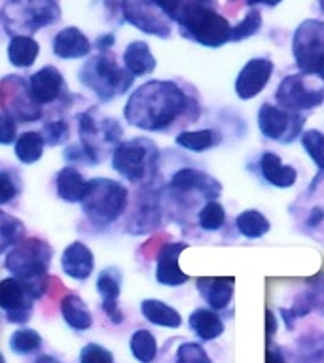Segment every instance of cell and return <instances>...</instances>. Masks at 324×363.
Wrapping results in <instances>:
<instances>
[{
  "label": "cell",
  "mask_w": 324,
  "mask_h": 363,
  "mask_svg": "<svg viewBox=\"0 0 324 363\" xmlns=\"http://www.w3.org/2000/svg\"><path fill=\"white\" fill-rule=\"evenodd\" d=\"M124 116L136 129L159 133L173 127L182 116L193 123L199 116V104L175 82L152 79L131 93Z\"/></svg>",
  "instance_id": "obj_1"
},
{
  "label": "cell",
  "mask_w": 324,
  "mask_h": 363,
  "mask_svg": "<svg viewBox=\"0 0 324 363\" xmlns=\"http://www.w3.org/2000/svg\"><path fill=\"white\" fill-rule=\"evenodd\" d=\"M78 79L84 87L95 93L99 101L110 102L131 89L135 76L127 72L125 67H119L114 55L102 51L84 62V67L80 68Z\"/></svg>",
  "instance_id": "obj_2"
},
{
  "label": "cell",
  "mask_w": 324,
  "mask_h": 363,
  "mask_svg": "<svg viewBox=\"0 0 324 363\" xmlns=\"http://www.w3.org/2000/svg\"><path fill=\"white\" fill-rule=\"evenodd\" d=\"M53 250L48 242L40 238H23L6 254L4 267L11 277L31 284L40 297L45 294V277L50 269Z\"/></svg>",
  "instance_id": "obj_3"
},
{
  "label": "cell",
  "mask_w": 324,
  "mask_h": 363,
  "mask_svg": "<svg viewBox=\"0 0 324 363\" xmlns=\"http://www.w3.org/2000/svg\"><path fill=\"white\" fill-rule=\"evenodd\" d=\"M127 187L110 178H93L87 182V191L82 199V210L97 227H107L125 212Z\"/></svg>",
  "instance_id": "obj_4"
},
{
  "label": "cell",
  "mask_w": 324,
  "mask_h": 363,
  "mask_svg": "<svg viewBox=\"0 0 324 363\" xmlns=\"http://www.w3.org/2000/svg\"><path fill=\"white\" fill-rule=\"evenodd\" d=\"M176 25L184 38L205 48H222L232 40V25L215 10V4L192 6Z\"/></svg>",
  "instance_id": "obj_5"
},
{
  "label": "cell",
  "mask_w": 324,
  "mask_h": 363,
  "mask_svg": "<svg viewBox=\"0 0 324 363\" xmlns=\"http://www.w3.org/2000/svg\"><path fill=\"white\" fill-rule=\"evenodd\" d=\"M159 150L150 138H131L119 142L112 152V169L133 184L152 180L158 169Z\"/></svg>",
  "instance_id": "obj_6"
},
{
  "label": "cell",
  "mask_w": 324,
  "mask_h": 363,
  "mask_svg": "<svg viewBox=\"0 0 324 363\" xmlns=\"http://www.w3.org/2000/svg\"><path fill=\"white\" fill-rule=\"evenodd\" d=\"M2 16L8 33L31 36L55 23L61 17V6L57 0H8Z\"/></svg>",
  "instance_id": "obj_7"
},
{
  "label": "cell",
  "mask_w": 324,
  "mask_h": 363,
  "mask_svg": "<svg viewBox=\"0 0 324 363\" xmlns=\"http://www.w3.org/2000/svg\"><path fill=\"white\" fill-rule=\"evenodd\" d=\"M277 106L288 112H307L315 110L324 102V87L309 82L307 74H290L279 84L275 91Z\"/></svg>",
  "instance_id": "obj_8"
},
{
  "label": "cell",
  "mask_w": 324,
  "mask_h": 363,
  "mask_svg": "<svg viewBox=\"0 0 324 363\" xmlns=\"http://www.w3.org/2000/svg\"><path fill=\"white\" fill-rule=\"evenodd\" d=\"M292 55L301 74L315 76L317 65L324 57V21L306 19L300 23L292 38Z\"/></svg>",
  "instance_id": "obj_9"
},
{
  "label": "cell",
  "mask_w": 324,
  "mask_h": 363,
  "mask_svg": "<svg viewBox=\"0 0 324 363\" xmlns=\"http://www.w3.org/2000/svg\"><path fill=\"white\" fill-rule=\"evenodd\" d=\"M306 118L298 112H288L281 106H273L269 102L261 104L258 110V129L267 140L290 144L301 136Z\"/></svg>",
  "instance_id": "obj_10"
},
{
  "label": "cell",
  "mask_w": 324,
  "mask_h": 363,
  "mask_svg": "<svg viewBox=\"0 0 324 363\" xmlns=\"http://www.w3.org/2000/svg\"><path fill=\"white\" fill-rule=\"evenodd\" d=\"M40 299V294L19 278L11 277L0 280V308L4 311L8 322L27 323L33 316L34 301Z\"/></svg>",
  "instance_id": "obj_11"
},
{
  "label": "cell",
  "mask_w": 324,
  "mask_h": 363,
  "mask_svg": "<svg viewBox=\"0 0 324 363\" xmlns=\"http://www.w3.org/2000/svg\"><path fill=\"white\" fill-rule=\"evenodd\" d=\"M125 21H129L139 30L158 38H169L173 33V21H169L153 6L152 0H124L122 2Z\"/></svg>",
  "instance_id": "obj_12"
},
{
  "label": "cell",
  "mask_w": 324,
  "mask_h": 363,
  "mask_svg": "<svg viewBox=\"0 0 324 363\" xmlns=\"http://www.w3.org/2000/svg\"><path fill=\"white\" fill-rule=\"evenodd\" d=\"M275 65L266 57H254L250 59L235 79V93L241 101H250L266 89L273 76Z\"/></svg>",
  "instance_id": "obj_13"
},
{
  "label": "cell",
  "mask_w": 324,
  "mask_h": 363,
  "mask_svg": "<svg viewBox=\"0 0 324 363\" xmlns=\"http://www.w3.org/2000/svg\"><path fill=\"white\" fill-rule=\"evenodd\" d=\"M188 248V242H167L159 250L156 257V280L161 286L167 288H176L190 280L186 272H182L178 267V257L184 250Z\"/></svg>",
  "instance_id": "obj_14"
},
{
  "label": "cell",
  "mask_w": 324,
  "mask_h": 363,
  "mask_svg": "<svg viewBox=\"0 0 324 363\" xmlns=\"http://www.w3.org/2000/svg\"><path fill=\"white\" fill-rule=\"evenodd\" d=\"M169 187L175 193H180V195L190 191L203 193L209 201H216V197L222 191V186L212 176L205 174L203 170L192 169V167H184V169L176 170L173 178H171Z\"/></svg>",
  "instance_id": "obj_15"
},
{
  "label": "cell",
  "mask_w": 324,
  "mask_h": 363,
  "mask_svg": "<svg viewBox=\"0 0 324 363\" xmlns=\"http://www.w3.org/2000/svg\"><path fill=\"white\" fill-rule=\"evenodd\" d=\"M97 291L101 295V306L112 323L124 322V312L119 311L118 299L122 294V271L118 267H108L97 278Z\"/></svg>",
  "instance_id": "obj_16"
},
{
  "label": "cell",
  "mask_w": 324,
  "mask_h": 363,
  "mask_svg": "<svg viewBox=\"0 0 324 363\" xmlns=\"http://www.w3.org/2000/svg\"><path fill=\"white\" fill-rule=\"evenodd\" d=\"M28 89H31V95L40 106L51 104L63 95L65 78L55 67H44L28 78Z\"/></svg>",
  "instance_id": "obj_17"
},
{
  "label": "cell",
  "mask_w": 324,
  "mask_h": 363,
  "mask_svg": "<svg viewBox=\"0 0 324 363\" xmlns=\"http://www.w3.org/2000/svg\"><path fill=\"white\" fill-rule=\"evenodd\" d=\"M8 79L14 85V89H10V93L4 99V113L11 116L17 123H27V121H36V119H40L42 110H40L38 102L34 101L33 95H31V91L23 99L19 96L25 79L17 78V76Z\"/></svg>",
  "instance_id": "obj_18"
},
{
  "label": "cell",
  "mask_w": 324,
  "mask_h": 363,
  "mask_svg": "<svg viewBox=\"0 0 324 363\" xmlns=\"http://www.w3.org/2000/svg\"><path fill=\"white\" fill-rule=\"evenodd\" d=\"M61 269L74 280H87L95 269V257L84 242L74 240L65 248L61 255Z\"/></svg>",
  "instance_id": "obj_19"
},
{
  "label": "cell",
  "mask_w": 324,
  "mask_h": 363,
  "mask_svg": "<svg viewBox=\"0 0 324 363\" xmlns=\"http://www.w3.org/2000/svg\"><path fill=\"white\" fill-rule=\"evenodd\" d=\"M233 284L235 280L232 277H201L198 278V291L209 308L222 312L232 303Z\"/></svg>",
  "instance_id": "obj_20"
},
{
  "label": "cell",
  "mask_w": 324,
  "mask_h": 363,
  "mask_svg": "<svg viewBox=\"0 0 324 363\" xmlns=\"http://www.w3.org/2000/svg\"><path fill=\"white\" fill-rule=\"evenodd\" d=\"M260 172L264 176V180L273 187L279 189H286L292 187L298 180V170L292 164H284L283 159L279 157L277 153L264 152L258 161Z\"/></svg>",
  "instance_id": "obj_21"
},
{
  "label": "cell",
  "mask_w": 324,
  "mask_h": 363,
  "mask_svg": "<svg viewBox=\"0 0 324 363\" xmlns=\"http://www.w3.org/2000/svg\"><path fill=\"white\" fill-rule=\"evenodd\" d=\"M90 40L78 27L63 28L53 38V53L59 59H82L90 55Z\"/></svg>",
  "instance_id": "obj_22"
},
{
  "label": "cell",
  "mask_w": 324,
  "mask_h": 363,
  "mask_svg": "<svg viewBox=\"0 0 324 363\" xmlns=\"http://www.w3.org/2000/svg\"><path fill=\"white\" fill-rule=\"evenodd\" d=\"M188 325L203 342L216 340L224 335V329H226L220 312L212 311V308H203V306H199L190 314Z\"/></svg>",
  "instance_id": "obj_23"
},
{
  "label": "cell",
  "mask_w": 324,
  "mask_h": 363,
  "mask_svg": "<svg viewBox=\"0 0 324 363\" xmlns=\"http://www.w3.org/2000/svg\"><path fill=\"white\" fill-rule=\"evenodd\" d=\"M57 197L63 199L65 203H82L85 191H87V180L76 167L68 164L59 170L55 178Z\"/></svg>",
  "instance_id": "obj_24"
},
{
  "label": "cell",
  "mask_w": 324,
  "mask_h": 363,
  "mask_svg": "<svg viewBox=\"0 0 324 363\" xmlns=\"http://www.w3.org/2000/svg\"><path fill=\"white\" fill-rule=\"evenodd\" d=\"M156 57L152 55L150 51V45L146 42H131L127 48H125L124 53V67L129 74H133L135 78L139 76H148L156 70Z\"/></svg>",
  "instance_id": "obj_25"
},
{
  "label": "cell",
  "mask_w": 324,
  "mask_h": 363,
  "mask_svg": "<svg viewBox=\"0 0 324 363\" xmlns=\"http://www.w3.org/2000/svg\"><path fill=\"white\" fill-rule=\"evenodd\" d=\"M141 314L144 320L159 328L178 329L182 325L180 312L159 299H144L141 303Z\"/></svg>",
  "instance_id": "obj_26"
},
{
  "label": "cell",
  "mask_w": 324,
  "mask_h": 363,
  "mask_svg": "<svg viewBox=\"0 0 324 363\" xmlns=\"http://www.w3.org/2000/svg\"><path fill=\"white\" fill-rule=\"evenodd\" d=\"M61 316L68 328L74 331H87L93 325V316H91L90 308L76 294L63 297Z\"/></svg>",
  "instance_id": "obj_27"
},
{
  "label": "cell",
  "mask_w": 324,
  "mask_h": 363,
  "mask_svg": "<svg viewBox=\"0 0 324 363\" xmlns=\"http://www.w3.org/2000/svg\"><path fill=\"white\" fill-rule=\"evenodd\" d=\"M38 53L40 45L33 36H25V34H16V36H11L10 44H8V59H10V62L14 67H33Z\"/></svg>",
  "instance_id": "obj_28"
},
{
  "label": "cell",
  "mask_w": 324,
  "mask_h": 363,
  "mask_svg": "<svg viewBox=\"0 0 324 363\" xmlns=\"http://www.w3.org/2000/svg\"><path fill=\"white\" fill-rule=\"evenodd\" d=\"M222 136L218 130L212 129H201V130H182L175 138L176 146L184 147L188 152L203 153L210 147L218 146Z\"/></svg>",
  "instance_id": "obj_29"
},
{
  "label": "cell",
  "mask_w": 324,
  "mask_h": 363,
  "mask_svg": "<svg viewBox=\"0 0 324 363\" xmlns=\"http://www.w3.org/2000/svg\"><path fill=\"white\" fill-rule=\"evenodd\" d=\"M44 146L45 142L40 133L36 130H28L23 135L17 136L16 144H14V152L16 157L25 164L36 163L42 155H44Z\"/></svg>",
  "instance_id": "obj_30"
},
{
  "label": "cell",
  "mask_w": 324,
  "mask_h": 363,
  "mask_svg": "<svg viewBox=\"0 0 324 363\" xmlns=\"http://www.w3.org/2000/svg\"><path fill=\"white\" fill-rule=\"evenodd\" d=\"M235 227H237V231L241 233L243 237L260 238L269 233L271 223H269V220H267L266 216L261 214L260 210L249 208L243 210V212L235 218Z\"/></svg>",
  "instance_id": "obj_31"
},
{
  "label": "cell",
  "mask_w": 324,
  "mask_h": 363,
  "mask_svg": "<svg viewBox=\"0 0 324 363\" xmlns=\"http://www.w3.org/2000/svg\"><path fill=\"white\" fill-rule=\"evenodd\" d=\"M129 348L139 363H153L158 356V340L148 329H136L135 333L131 335Z\"/></svg>",
  "instance_id": "obj_32"
},
{
  "label": "cell",
  "mask_w": 324,
  "mask_h": 363,
  "mask_svg": "<svg viewBox=\"0 0 324 363\" xmlns=\"http://www.w3.org/2000/svg\"><path fill=\"white\" fill-rule=\"evenodd\" d=\"M298 359L300 363H324V333L313 331L298 339Z\"/></svg>",
  "instance_id": "obj_33"
},
{
  "label": "cell",
  "mask_w": 324,
  "mask_h": 363,
  "mask_svg": "<svg viewBox=\"0 0 324 363\" xmlns=\"http://www.w3.org/2000/svg\"><path fill=\"white\" fill-rule=\"evenodd\" d=\"M25 238V225L16 216L6 214L0 210V254L8 248H14Z\"/></svg>",
  "instance_id": "obj_34"
},
{
  "label": "cell",
  "mask_w": 324,
  "mask_h": 363,
  "mask_svg": "<svg viewBox=\"0 0 324 363\" xmlns=\"http://www.w3.org/2000/svg\"><path fill=\"white\" fill-rule=\"evenodd\" d=\"M44 340L40 337L38 331L28 328H21L14 331L10 337V348L19 356H28V354H36L42 348Z\"/></svg>",
  "instance_id": "obj_35"
},
{
  "label": "cell",
  "mask_w": 324,
  "mask_h": 363,
  "mask_svg": "<svg viewBox=\"0 0 324 363\" xmlns=\"http://www.w3.org/2000/svg\"><path fill=\"white\" fill-rule=\"evenodd\" d=\"M198 223L203 231H218L226 223V208L218 201H207L198 212Z\"/></svg>",
  "instance_id": "obj_36"
},
{
  "label": "cell",
  "mask_w": 324,
  "mask_h": 363,
  "mask_svg": "<svg viewBox=\"0 0 324 363\" xmlns=\"http://www.w3.org/2000/svg\"><path fill=\"white\" fill-rule=\"evenodd\" d=\"M301 146L306 153L317 164L318 170H324V133L318 129H309L301 133Z\"/></svg>",
  "instance_id": "obj_37"
},
{
  "label": "cell",
  "mask_w": 324,
  "mask_h": 363,
  "mask_svg": "<svg viewBox=\"0 0 324 363\" xmlns=\"http://www.w3.org/2000/svg\"><path fill=\"white\" fill-rule=\"evenodd\" d=\"M261 25H264V19H261L260 10L252 8L244 13L243 19L235 27H232V40L230 42H241V40L254 36V34H258Z\"/></svg>",
  "instance_id": "obj_38"
},
{
  "label": "cell",
  "mask_w": 324,
  "mask_h": 363,
  "mask_svg": "<svg viewBox=\"0 0 324 363\" xmlns=\"http://www.w3.org/2000/svg\"><path fill=\"white\" fill-rule=\"evenodd\" d=\"M175 363H212V359L199 342H182L176 350Z\"/></svg>",
  "instance_id": "obj_39"
},
{
  "label": "cell",
  "mask_w": 324,
  "mask_h": 363,
  "mask_svg": "<svg viewBox=\"0 0 324 363\" xmlns=\"http://www.w3.org/2000/svg\"><path fill=\"white\" fill-rule=\"evenodd\" d=\"M40 135L44 138V142L48 146H59L63 142L68 140L70 136V127H68L67 121L63 119H57V121H48V123L42 127Z\"/></svg>",
  "instance_id": "obj_40"
},
{
  "label": "cell",
  "mask_w": 324,
  "mask_h": 363,
  "mask_svg": "<svg viewBox=\"0 0 324 363\" xmlns=\"http://www.w3.org/2000/svg\"><path fill=\"white\" fill-rule=\"evenodd\" d=\"M80 363H114V356L104 346L90 342L80 352Z\"/></svg>",
  "instance_id": "obj_41"
},
{
  "label": "cell",
  "mask_w": 324,
  "mask_h": 363,
  "mask_svg": "<svg viewBox=\"0 0 324 363\" xmlns=\"http://www.w3.org/2000/svg\"><path fill=\"white\" fill-rule=\"evenodd\" d=\"M17 193H19V182L14 176V172L2 170L0 172V206L14 201L17 197Z\"/></svg>",
  "instance_id": "obj_42"
},
{
  "label": "cell",
  "mask_w": 324,
  "mask_h": 363,
  "mask_svg": "<svg viewBox=\"0 0 324 363\" xmlns=\"http://www.w3.org/2000/svg\"><path fill=\"white\" fill-rule=\"evenodd\" d=\"M17 140V121L8 113L0 112V146H10Z\"/></svg>",
  "instance_id": "obj_43"
},
{
  "label": "cell",
  "mask_w": 324,
  "mask_h": 363,
  "mask_svg": "<svg viewBox=\"0 0 324 363\" xmlns=\"http://www.w3.org/2000/svg\"><path fill=\"white\" fill-rule=\"evenodd\" d=\"M101 135H102V140L108 142V144H116V146H118L119 140H122V136H124V129L119 127V123L116 121V119L108 118L102 121Z\"/></svg>",
  "instance_id": "obj_44"
},
{
  "label": "cell",
  "mask_w": 324,
  "mask_h": 363,
  "mask_svg": "<svg viewBox=\"0 0 324 363\" xmlns=\"http://www.w3.org/2000/svg\"><path fill=\"white\" fill-rule=\"evenodd\" d=\"M65 159H67L68 163L78 164V163H87L90 164V161H87V155H85L84 147H82V144H70V146L65 150Z\"/></svg>",
  "instance_id": "obj_45"
},
{
  "label": "cell",
  "mask_w": 324,
  "mask_h": 363,
  "mask_svg": "<svg viewBox=\"0 0 324 363\" xmlns=\"http://www.w3.org/2000/svg\"><path fill=\"white\" fill-rule=\"evenodd\" d=\"M323 220H324V208H323V206H313L311 212H309V218H307V225L318 227Z\"/></svg>",
  "instance_id": "obj_46"
},
{
  "label": "cell",
  "mask_w": 324,
  "mask_h": 363,
  "mask_svg": "<svg viewBox=\"0 0 324 363\" xmlns=\"http://www.w3.org/2000/svg\"><path fill=\"white\" fill-rule=\"evenodd\" d=\"M279 314H281V320L284 322L286 329H288V331H292V329H294V325H296L294 312L290 311V308H281V311H279Z\"/></svg>",
  "instance_id": "obj_47"
},
{
  "label": "cell",
  "mask_w": 324,
  "mask_h": 363,
  "mask_svg": "<svg viewBox=\"0 0 324 363\" xmlns=\"http://www.w3.org/2000/svg\"><path fill=\"white\" fill-rule=\"evenodd\" d=\"M114 42H116V36H114V34H104V36H99V40H97V48L101 51H107L112 48Z\"/></svg>",
  "instance_id": "obj_48"
},
{
  "label": "cell",
  "mask_w": 324,
  "mask_h": 363,
  "mask_svg": "<svg viewBox=\"0 0 324 363\" xmlns=\"http://www.w3.org/2000/svg\"><path fill=\"white\" fill-rule=\"evenodd\" d=\"M267 363H284V356L283 352L271 346L269 350H267Z\"/></svg>",
  "instance_id": "obj_49"
},
{
  "label": "cell",
  "mask_w": 324,
  "mask_h": 363,
  "mask_svg": "<svg viewBox=\"0 0 324 363\" xmlns=\"http://www.w3.org/2000/svg\"><path fill=\"white\" fill-rule=\"evenodd\" d=\"M266 316H267V337H273V335H275V331H277V325H279L277 318L273 316L271 311H267Z\"/></svg>",
  "instance_id": "obj_50"
},
{
  "label": "cell",
  "mask_w": 324,
  "mask_h": 363,
  "mask_svg": "<svg viewBox=\"0 0 324 363\" xmlns=\"http://www.w3.org/2000/svg\"><path fill=\"white\" fill-rule=\"evenodd\" d=\"M283 0H247L249 6H267V8H273V6L281 4Z\"/></svg>",
  "instance_id": "obj_51"
},
{
  "label": "cell",
  "mask_w": 324,
  "mask_h": 363,
  "mask_svg": "<svg viewBox=\"0 0 324 363\" xmlns=\"http://www.w3.org/2000/svg\"><path fill=\"white\" fill-rule=\"evenodd\" d=\"M315 76H318V78H320L324 82V57H323V59H320V62H318V65H317Z\"/></svg>",
  "instance_id": "obj_52"
},
{
  "label": "cell",
  "mask_w": 324,
  "mask_h": 363,
  "mask_svg": "<svg viewBox=\"0 0 324 363\" xmlns=\"http://www.w3.org/2000/svg\"><path fill=\"white\" fill-rule=\"evenodd\" d=\"M34 363H59V362H57V359H53L51 356H40Z\"/></svg>",
  "instance_id": "obj_53"
},
{
  "label": "cell",
  "mask_w": 324,
  "mask_h": 363,
  "mask_svg": "<svg viewBox=\"0 0 324 363\" xmlns=\"http://www.w3.org/2000/svg\"><path fill=\"white\" fill-rule=\"evenodd\" d=\"M318 6H320V10H323L324 13V0H318Z\"/></svg>",
  "instance_id": "obj_54"
},
{
  "label": "cell",
  "mask_w": 324,
  "mask_h": 363,
  "mask_svg": "<svg viewBox=\"0 0 324 363\" xmlns=\"http://www.w3.org/2000/svg\"><path fill=\"white\" fill-rule=\"evenodd\" d=\"M0 363H4V356L2 354H0Z\"/></svg>",
  "instance_id": "obj_55"
}]
</instances>
